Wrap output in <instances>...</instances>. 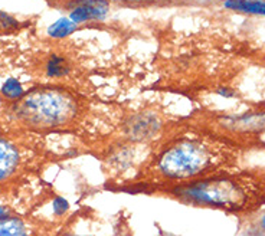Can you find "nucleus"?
I'll return each mask as SVG.
<instances>
[{
	"label": "nucleus",
	"instance_id": "7ed1b4c3",
	"mask_svg": "<svg viewBox=\"0 0 265 236\" xmlns=\"http://www.w3.org/2000/svg\"><path fill=\"white\" fill-rule=\"evenodd\" d=\"M13 115L25 129L59 131L79 124L81 107L72 92L61 88H39L23 95L13 105Z\"/></svg>",
	"mask_w": 265,
	"mask_h": 236
},
{
	"label": "nucleus",
	"instance_id": "f257e3e1",
	"mask_svg": "<svg viewBox=\"0 0 265 236\" xmlns=\"http://www.w3.org/2000/svg\"><path fill=\"white\" fill-rule=\"evenodd\" d=\"M244 147L192 123L173 126L161 136L136 176L121 190L157 194L239 166Z\"/></svg>",
	"mask_w": 265,
	"mask_h": 236
},
{
	"label": "nucleus",
	"instance_id": "9d476101",
	"mask_svg": "<svg viewBox=\"0 0 265 236\" xmlns=\"http://www.w3.org/2000/svg\"><path fill=\"white\" fill-rule=\"evenodd\" d=\"M46 72L49 76H64L69 72V66L64 58L53 55L46 65Z\"/></svg>",
	"mask_w": 265,
	"mask_h": 236
},
{
	"label": "nucleus",
	"instance_id": "f8f14e48",
	"mask_svg": "<svg viewBox=\"0 0 265 236\" xmlns=\"http://www.w3.org/2000/svg\"><path fill=\"white\" fill-rule=\"evenodd\" d=\"M68 202L62 199V197H58V199H55V202H53V209H55V213L56 215H64V212L68 210Z\"/></svg>",
	"mask_w": 265,
	"mask_h": 236
},
{
	"label": "nucleus",
	"instance_id": "39448f33",
	"mask_svg": "<svg viewBox=\"0 0 265 236\" xmlns=\"http://www.w3.org/2000/svg\"><path fill=\"white\" fill-rule=\"evenodd\" d=\"M108 13V2L107 0H78L75 2L74 11L69 18L74 23H82L86 21H98L104 19Z\"/></svg>",
	"mask_w": 265,
	"mask_h": 236
},
{
	"label": "nucleus",
	"instance_id": "ddd939ff",
	"mask_svg": "<svg viewBox=\"0 0 265 236\" xmlns=\"http://www.w3.org/2000/svg\"><path fill=\"white\" fill-rule=\"evenodd\" d=\"M15 25V22L13 19H11L8 15H5V13H2L0 12V31H3V29H8V28H11Z\"/></svg>",
	"mask_w": 265,
	"mask_h": 236
},
{
	"label": "nucleus",
	"instance_id": "0eeeda50",
	"mask_svg": "<svg viewBox=\"0 0 265 236\" xmlns=\"http://www.w3.org/2000/svg\"><path fill=\"white\" fill-rule=\"evenodd\" d=\"M0 236H32L29 226L19 217L0 219Z\"/></svg>",
	"mask_w": 265,
	"mask_h": 236
},
{
	"label": "nucleus",
	"instance_id": "20e7f679",
	"mask_svg": "<svg viewBox=\"0 0 265 236\" xmlns=\"http://www.w3.org/2000/svg\"><path fill=\"white\" fill-rule=\"evenodd\" d=\"M25 163L26 157L21 146L13 140L0 136V186L22 174Z\"/></svg>",
	"mask_w": 265,
	"mask_h": 236
},
{
	"label": "nucleus",
	"instance_id": "9b49d317",
	"mask_svg": "<svg viewBox=\"0 0 265 236\" xmlns=\"http://www.w3.org/2000/svg\"><path fill=\"white\" fill-rule=\"evenodd\" d=\"M2 92L11 99H19L23 97V88L16 78H9L2 86Z\"/></svg>",
	"mask_w": 265,
	"mask_h": 236
},
{
	"label": "nucleus",
	"instance_id": "423d86ee",
	"mask_svg": "<svg viewBox=\"0 0 265 236\" xmlns=\"http://www.w3.org/2000/svg\"><path fill=\"white\" fill-rule=\"evenodd\" d=\"M239 236H265V207L239 219Z\"/></svg>",
	"mask_w": 265,
	"mask_h": 236
},
{
	"label": "nucleus",
	"instance_id": "1a4fd4ad",
	"mask_svg": "<svg viewBox=\"0 0 265 236\" xmlns=\"http://www.w3.org/2000/svg\"><path fill=\"white\" fill-rule=\"evenodd\" d=\"M75 29H76V23H74L71 19L61 18L59 21H56L53 25L49 26L48 33L52 38H65L74 32Z\"/></svg>",
	"mask_w": 265,
	"mask_h": 236
},
{
	"label": "nucleus",
	"instance_id": "f03ea898",
	"mask_svg": "<svg viewBox=\"0 0 265 236\" xmlns=\"http://www.w3.org/2000/svg\"><path fill=\"white\" fill-rule=\"evenodd\" d=\"M179 203L222 210L242 219L265 207V167L229 169L161 190Z\"/></svg>",
	"mask_w": 265,
	"mask_h": 236
},
{
	"label": "nucleus",
	"instance_id": "6e6552de",
	"mask_svg": "<svg viewBox=\"0 0 265 236\" xmlns=\"http://www.w3.org/2000/svg\"><path fill=\"white\" fill-rule=\"evenodd\" d=\"M225 8L236 12L265 16V0H226Z\"/></svg>",
	"mask_w": 265,
	"mask_h": 236
}]
</instances>
